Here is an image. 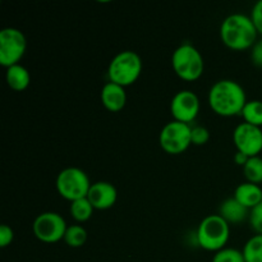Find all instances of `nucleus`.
<instances>
[{"instance_id": "obj_1", "label": "nucleus", "mask_w": 262, "mask_h": 262, "mask_svg": "<svg viewBox=\"0 0 262 262\" xmlns=\"http://www.w3.org/2000/svg\"><path fill=\"white\" fill-rule=\"evenodd\" d=\"M247 104L246 91L233 79H222L212 84L209 91V105L215 114L220 117L242 115Z\"/></svg>"}, {"instance_id": "obj_2", "label": "nucleus", "mask_w": 262, "mask_h": 262, "mask_svg": "<svg viewBox=\"0 0 262 262\" xmlns=\"http://www.w3.org/2000/svg\"><path fill=\"white\" fill-rule=\"evenodd\" d=\"M258 32L251 17L241 13L230 14L220 26V38L228 49L243 51L252 49L257 42Z\"/></svg>"}, {"instance_id": "obj_3", "label": "nucleus", "mask_w": 262, "mask_h": 262, "mask_svg": "<svg viewBox=\"0 0 262 262\" xmlns=\"http://www.w3.org/2000/svg\"><path fill=\"white\" fill-rule=\"evenodd\" d=\"M196 237L200 247L210 252H217L225 248L229 241V224L219 214L209 215L200 223Z\"/></svg>"}, {"instance_id": "obj_4", "label": "nucleus", "mask_w": 262, "mask_h": 262, "mask_svg": "<svg viewBox=\"0 0 262 262\" xmlns=\"http://www.w3.org/2000/svg\"><path fill=\"white\" fill-rule=\"evenodd\" d=\"M142 59L132 50L120 51L112 59L107 68V76L110 82L123 86L135 83L142 73Z\"/></svg>"}, {"instance_id": "obj_5", "label": "nucleus", "mask_w": 262, "mask_h": 262, "mask_svg": "<svg viewBox=\"0 0 262 262\" xmlns=\"http://www.w3.org/2000/svg\"><path fill=\"white\" fill-rule=\"evenodd\" d=\"M171 66L179 78L188 82L197 81L205 71L201 53L191 43H182L176 49L171 56Z\"/></svg>"}, {"instance_id": "obj_6", "label": "nucleus", "mask_w": 262, "mask_h": 262, "mask_svg": "<svg viewBox=\"0 0 262 262\" xmlns=\"http://www.w3.org/2000/svg\"><path fill=\"white\" fill-rule=\"evenodd\" d=\"M56 191L63 199L73 202L86 199L91 188L89 177L79 168H66L56 177Z\"/></svg>"}, {"instance_id": "obj_7", "label": "nucleus", "mask_w": 262, "mask_h": 262, "mask_svg": "<svg viewBox=\"0 0 262 262\" xmlns=\"http://www.w3.org/2000/svg\"><path fill=\"white\" fill-rule=\"evenodd\" d=\"M159 143L169 155L183 154L192 145V127L186 123L171 120L161 129Z\"/></svg>"}, {"instance_id": "obj_8", "label": "nucleus", "mask_w": 262, "mask_h": 262, "mask_svg": "<svg viewBox=\"0 0 262 262\" xmlns=\"http://www.w3.org/2000/svg\"><path fill=\"white\" fill-rule=\"evenodd\" d=\"M27 49V41L19 30L13 27L0 31V64L5 68L19 64Z\"/></svg>"}, {"instance_id": "obj_9", "label": "nucleus", "mask_w": 262, "mask_h": 262, "mask_svg": "<svg viewBox=\"0 0 262 262\" xmlns=\"http://www.w3.org/2000/svg\"><path fill=\"white\" fill-rule=\"evenodd\" d=\"M66 220L58 212H42L35 219L32 230L35 237L43 243H56L64 239L67 232Z\"/></svg>"}, {"instance_id": "obj_10", "label": "nucleus", "mask_w": 262, "mask_h": 262, "mask_svg": "<svg viewBox=\"0 0 262 262\" xmlns=\"http://www.w3.org/2000/svg\"><path fill=\"white\" fill-rule=\"evenodd\" d=\"M233 142L237 151L245 154L248 158L258 156V154H262L261 128L248 123L237 125L233 132Z\"/></svg>"}, {"instance_id": "obj_11", "label": "nucleus", "mask_w": 262, "mask_h": 262, "mask_svg": "<svg viewBox=\"0 0 262 262\" xmlns=\"http://www.w3.org/2000/svg\"><path fill=\"white\" fill-rule=\"evenodd\" d=\"M170 113L174 120L189 124L196 119L200 113L199 96L189 90L177 92L171 99Z\"/></svg>"}, {"instance_id": "obj_12", "label": "nucleus", "mask_w": 262, "mask_h": 262, "mask_svg": "<svg viewBox=\"0 0 262 262\" xmlns=\"http://www.w3.org/2000/svg\"><path fill=\"white\" fill-rule=\"evenodd\" d=\"M87 199L95 210L112 209L118 200L117 188L109 182H96L91 184Z\"/></svg>"}, {"instance_id": "obj_13", "label": "nucleus", "mask_w": 262, "mask_h": 262, "mask_svg": "<svg viewBox=\"0 0 262 262\" xmlns=\"http://www.w3.org/2000/svg\"><path fill=\"white\" fill-rule=\"evenodd\" d=\"M101 102L106 110L112 113H118L125 106L127 94L123 86L113 82H107L101 90Z\"/></svg>"}, {"instance_id": "obj_14", "label": "nucleus", "mask_w": 262, "mask_h": 262, "mask_svg": "<svg viewBox=\"0 0 262 262\" xmlns=\"http://www.w3.org/2000/svg\"><path fill=\"white\" fill-rule=\"evenodd\" d=\"M234 199L237 200L241 205H243L246 209L252 210L261 204L262 189L258 184L246 182V183L239 184V186L235 188Z\"/></svg>"}, {"instance_id": "obj_15", "label": "nucleus", "mask_w": 262, "mask_h": 262, "mask_svg": "<svg viewBox=\"0 0 262 262\" xmlns=\"http://www.w3.org/2000/svg\"><path fill=\"white\" fill-rule=\"evenodd\" d=\"M219 215L228 224H239L248 216V209H246L233 197L222 202L219 207Z\"/></svg>"}, {"instance_id": "obj_16", "label": "nucleus", "mask_w": 262, "mask_h": 262, "mask_svg": "<svg viewBox=\"0 0 262 262\" xmlns=\"http://www.w3.org/2000/svg\"><path fill=\"white\" fill-rule=\"evenodd\" d=\"M5 79H7V83L10 89L17 92H22L30 86L31 74L26 67L15 64V66L7 68Z\"/></svg>"}, {"instance_id": "obj_17", "label": "nucleus", "mask_w": 262, "mask_h": 262, "mask_svg": "<svg viewBox=\"0 0 262 262\" xmlns=\"http://www.w3.org/2000/svg\"><path fill=\"white\" fill-rule=\"evenodd\" d=\"M94 206H92L91 202L89 201L87 197L86 199L73 201L71 205L72 217L78 223H84L91 219L92 214H94Z\"/></svg>"}, {"instance_id": "obj_18", "label": "nucleus", "mask_w": 262, "mask_h": 262, "mask_svg": "<svg viewBox=\"0 0 262 262\" xmlns=\"http://www.w3.org/2000/svg\"><path fill=\"white\" fill-rule=\"evenodd\" d=\"M242 117L245 123L252 124L255 127H262V101L261 100H252L247 101L245 109L242 112Z\"/></svg>"}, {"instance_id": "obj_19", "label": "nucleus", "mask_w": 262, "mask_h": 262, "mask_svg": "<svg viewBox=\"0 0 262 262\" xmlns=\"http://www.w3.org/2000/svg\"><path fill=\"white\" fill-rule=\"evenodd\" d=\"M243 173L250 183H262V156H253L248 159L246 165L243 166Z\"/></svg>"}, {"instance_id": "obj_20", "label": "nucleus", "mask_w": 262, "mask_h": 262, "mask_svg": "<svg viewBox=\"0 0 262 262\" xmlns=\"http://www.w3.org/2000/svg\"><path fill=\"white\" fill-rule=\"evenodd\" d=\"M242 251L246 262H262V235L250 238Z\"/></svg>"}, {"instance_id": "obj_21", "label": "nucleus", "mask_w": 262, "mask_h": 262, "mask_svg": "<svg viewBox=\"0 0 262 262\" xmlns=\"http://www.w3.org/2000/svg\"><path fill=\"white\" fill-rule=\"evenodd\" d=\"M63 241L72 248L82 247L87 241L86 229L81 225H71V227L67 228Z\"/></svg>"}, {"instance_id": "obj_22", "label": "nucleus", "mask_w": 262, "mask_h": 262, "mask_svg": "<svg viewBox=\"0 0 262 262\" xmlns=\"http://www.w3.org/2000/svg\"><path fill=\"white\" fill-rule=\"evenodd\" d=\"M212 262H246L243 251L235 248H223L215 252Z\"/></svg>"}, {"instance_id": "obj_23", "label": "nucleus", "mask_w": 262, "mask_h": 262, "mask_svg": "<svg viewBox=\"0 0 262 262\" xmlns=\"http://www.w3.org/2000/svg\"><path fill=\"white\" fill-rule=\"evenodd\" d=\"M210 132L207 128L202 125H196L192 128V145L194 146H204L209 142Z\"/></svg>"}, {"instance_id": "obj_24", "label": "nucleus", "mask_w": 262, "mask_h": 262, "mask_svg": "<svg viewBox=\"0 0 262 262\" xmlns=\"http://www.w3.org/2000/svg\"><path fill=\"white\" fill-rule=\"evenodd\" d=\"M250 224L252 229L257 234L262 235V204L251 210L250 212Z\"/></svg>"}, {"instance_id": "obj_25", "label": "nucleus", "mask_w": 262, "mask_h": 262, "mask_svg": "<svg viewBox=\"0 0 262 262\" xmlns=\"http://www.w3.org/2000/svg\"><path fill=\"white\" fill-rule=\"evenodd\" d=\"M251 19H252L257 32L262 35V0L253 5L252 13H251Z\"/></svg>"}, {"instance_id": "obj_26", "label": "nucleus", "mask_w": 262, "mask_h": 262, "mask_svg": "<svg viewBox=\"0 0 262 262\" xmlns=\"http://www.w3.org/2000/svg\"><path fill=\"white\" fill-rule=\"evenodd\" d=\"M14 239V232L10 227L3 224L0 227V247L5 248L10 245Z\"/></svg>"}, {"instance_id": "obj_27", "label": "nucleus", "mask_w": 262, "mask_h": 262, "mask_svg": "<svg viewBox=\"0 0 262 262\" xmlns=\"http://www.w3.org/2000/svg\"><path fill=\"white\" fill-rule=\"evenodd\" d=\"M251 60L253 66L262 68V38L257 40V42L251 49Z\"/></svg>"}, {"instance_id": "obj_28", "label": "nucleus", "mask_w": 262, "mask_h": 262, "mask_svg": "<svg viewBox=\"0 0 262 262\" xmlns=\"http://www.w3.org/2000/svg\"><path fill=\"white\" fill-rule=\"evenodd\" d=\"M248 159H250V158H248L247 155H245V154L237 151V152H235V155H234V163L238 164V165H241V166H245L246 163L248 161Z\"/></svg>"}, {"instance_id": "obj_29", "label": "nucleus", "mask_w": 262, "mask_h": 262, "mask_svg": "<svg viewBox=\"0 0 262 262\" xmlns=\"http://www.w3.org/2000/svg\"><path fill=\"white\" fill-rule=\"evenodd\" d=\"M261 204H262V201H261Z\"/></svg>"}]
</instances>
